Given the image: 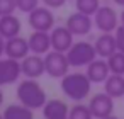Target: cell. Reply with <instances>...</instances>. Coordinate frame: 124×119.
Listing matches in <instances>:
<instances>
[{"label":"cell","instance_id":"1","mask_svg":"<svg viewBox=\"0 0 124 119\" xmlns=\"http://www.w3.org/2000/svg\"><path fill=\"white\" fill-rule=\"evenodd\" d=\"M60 88L61 92L73 102H82L85 100L88 95H90V90H92V82L90 78L87 77V73H80V71H75V73H66L61 82H60Z\"/></svg>","mask_w":124,"mask_h":119},{"label":"cell","instance_id":"2","mask_svg":"<svg viewBox=\"0 0 124 119\" xmlns=\"http://www.w3.org/2000/svg\"><path fill=\"white\" fill-rule=\"evenodd\" d=\"M16 95L21 104L27 105L32 111L41 109L48 100L44 88L39 85V82L36 78H24L22 82H19V85L16 88Z\"/></svg>","mask_w":124,"mask_h":119},{"label":"cell","instance_id":"3","mask_svg":"<svg viewBox=\"0 0 124 119\" xmlns=\"http://www.w3.org/2000/svg\"><path fill=\"white\" fill-rule=\"evenodd\" d=\"M66 58L70 61V66H75V68L87 66L90 61H93L97 58L93 43H88V41H77V43H73L71 48L66 51Z\"/></svg>","mask_w":124,"mask_h":119},{"label":"cell","instance_id":"4","mask_svg":"<svg viewBox=\"0 0 124 119\" xmlns=\"http://www.w3.org/2000/svg\"><path fill=\"white\" fill-rule=\"evenodd\" d=\"M44 68H46V75L61 80L70 70V61L66 58V53L49 49L44 55Z\"/></svg>","mask_w":124,"mask_h":119},{"label":"cell","instance_id":"5","mask_svg":"<svg viewBox=\"0 0 124 119\" xmlns=\"http://www.w3.org/2000/svg\"><path fill=\"white\" fill-rule=\"evenodd\" d=\"M27 22L32 27V31H46L49 32L56 26V17L53 14V9L49 7H36L32 12L27 14Z\"/></svg>","mask_w":124,"mask_h":119},{"label":"cell","instance_id":"6","mask_svg":"<svg viewBox=\"0 0 124 119\" xmlns=\"http://www.w3.org/2000/svg\"><path fill=\"white\" fill-rule=\"evenodd\" d=\"M93 26L100 32H114L119 26V16L110 5H100L97 12L92 16Z\"/></svg>","mask_w":124,"mask_h":119},{"label":"cell","instance_id":"7","mask_svg":"<svg viewBox=\"0 0 124 119\" xmlns=\"http://www.w3.org/2000/svg\"><path fill=\"white\" fill-rule=\"evenodd\" d=\"M88 107L95 119H104V117L114 114V99L105 92H99V94L92 95Z\"/></svg>","mask_w":124,"mask_h":119},{"label":"cell","instance_id":"8","mask_svg":"<svg viewBox=\"0 0 124 119\" xmlns=\"http://www.w3.org/2000/svg\"><path fill=\"white\" fill-rule=\"evenodd\" d=\"M21 61L14 58H0V87L16 83L21 78Z\"/></svg>","mask_w":124,"mask_h":119},{"label":"cell","instance_id":"9","mask_svg":"<svg viewBox=\"0 0 124 119\" xmlns=\"http://www.w3.org/2000/svg\"><path fill=\"white\" fill-rule=\"evenodd\" d=\"M65 26L71 31L73 36H87L93 27V19H92V16H87V14L77 10L68 16Z\"/></svg>","mask_w":124,"mask_h":119},{"label":"cell","instance_id":"10","mask_svg":"<svg viewBox=\"0 0 124 119\" xmlns=\"http://www.w3.org/2000/svg\"><path fill=\"white\" fill-rule=\"evenodd\" d=\"M49 38H51V49L61 51V53H66L71 48V44L75 43L73 41L75 36L71 34V31L66 26H54L49 31Z\"/></svg>","mask_w":124,"mask_h":119},{"label":"cell","instance_id":"11","mask_svg":"<svg viewBox=\"0 0 124 119\" xmlns=\"http://www.w3.org/2000/svg\"><path fill=\"white\" fill-rule=\"evenodd\" d=\"M21 71L26 78H39L46 73L44 68V56L29 53L24 60H21Z\"/></svg>","mask_w":124,"mask_h":119},{"label":"cell","instance_id":"12","mask_svg":"<svg viewBox=\"0 0 124 119\" xmlns=\"http://www.w3.org/2000/svg\"><path fill=\"white\" fill-rule=\"evenodd\" d=\"M31 53L29 43L22 36H14L10 39H5V56L14 58V60H24Z\"/></svg>","mask_w":124,"mask_h":119},{"label":"cell","instance_id":"13","mask_svg":"<svg viewBox=\"0 0 124 119\" xmlns=\"http://www.w3.org/2000/svg\"><path fill=\"white\" fill-rule=\"evenodd\" d=\"M87 77L90 78L92 83H104L107 80V77L110 75V70H109V65H107V60L105 58H95L93 61H90L87 66Z\"/></svg>","mask_w":124,"mask_h":119},{"label":"cell","instance_id":"14","mask_svg":"<svg viewBox=\"0 0 124 119\" xmlns=\"http://www.w3.org/2000/svg\"><path fill=\"white\" fill-rule=\"evenodd\" d=\"M27 43H29L31 53H34V55L44 56L51 49V38H49V32H46V31H34L27 38Z\"/></svg>","mask_w":124,"mask_h":119},{"label":"cell","instance_id":"15","mask_svg":"<svg viewBox=\"0 0 124 119\" xmlns=\"http://www.w3.org/2000/svg\"><path fill=\"white\" fill-rule=\"evenodd\" d=\"M93 48L99 58H109L112 53L117 51V44H116V36L114 32H102L95 41H93Z\"/></svg>","mask_w":124,"mask_h":119},{"label":"cell","instance_id":"16","mask_svg":"<svg viewBox=\"0 0 124 119\" xmlns=\"http://www.w3.org/2000/svg\"><path fill=\"white\" fill-rule=\"evenodd\" d=\"M41 111H43L44 119H63V117H68L70 107L66 105V102H63L60 99H51V100H46V104L41 107Z\"/></svg>","mask_w":124,"mask_h":119},{"label":"cell","instance_id":"17","mask_svg":"<svg viewBox=\"0 0 124 119\" xmlns=\"http://www.w3.org/2000/svg\"><path fill=\"white\" fill-rule=\"evenodd\" d=\"M21 29H22V24H21V19L17 16L9 14V16L0 17V36L4 39H10L14 36H19Z\"/></svg>","mask_w":124,"mask_h":119},{"label":"cell","instance_id":"18","mask_svg":"<svg viewBox=\"0 0 124 119\" xmlns=\"http://www.w3.org/2000/svg\"><path fill=\"white\" fill-rule=\"evenodd\" d=\"M104 92L109 94L112 99L124 97V75L110 73L107 77V80L104 82Z\"/></svg>","mask_w":124,"mask_h":119},{"label":"cell","instance_id":"19","mask_svg":"<svg viewBox=\"0 0 124 119\" xmlns=\"http://www.w3.org/2000/svg\"><path fill=\"white\" fill-rule=\"evenodd\" d=\"M4 119H34V112L32 109H29L24 104H10L4 109L2 112Z\"/></svg>","mask_w":124,"mask_h":119},{"label":"cell","instance_id":"20","mask_svg":"<svg viewBox=\"0 0 124 119\" xmlns=\"http://www.w3.org/2000/svg\"><path fill=\"white\" fill-rule=\"evenodd\" d=\"M107 60V65H109V70L110 73H116V75H124V53L122 51H116L112 53Z\"/></svg>","mask_w":124,"mask_h":119},{"label":"cell","instance_id":"21","mask_svg":"<svg viewBox=\"0 0 124 119\" xmlns=\"http://www.w3.org/2000/svg\"><path fill=\"white\" fill-rule=\"evenodd\" d=\"M68 119H95V117H93V114H92L88 104L85 105V104L77 102L73 107H70V111H68Z\"/></svg>","mask_w":124,"mask_h":119},{"label":"cell","instance_id":"22","mask_svg":"<svg viewBox=\"0 0 124 119\" xmlns=\"http://www.w3.org/2000/svg\"><path fill=\"white\" fill-rule=\"evenodd\" d=\"M75 7L78 12L93 16L97 12V9L100 7V0H75Z\"/></svg>","mask_w":124,"mask_h":119},{"label":"cell","instance_id":"23","mask_svg":"<svg viewBox=\"0 0 124 119\" xmlns=\"http://www.w3.org/2000/svg\"><path fill=\"white\" fill-rule=\"evenodd\" d=\"M16 2H17V10H21L24 14H29L39 5L41 0H16Z\"/></svg>","mask_w":124,"mask_h":119},{"label":"cell","instance_id":"24","mask_svg":"<svg viewBox=\"0 0 124 119\" xmlns=\"http://www.w3.org/2000/svg\"><path fill=\"white\" fill-rule=\"evenodd\" d=\"M17 10V2L16 0H0V17L14 14Z\"/></svg>","mask_w":124,"mask_h":119},{"label":"cell","instance_id":"25","mask_svg":"<svg viewBox=\"0 0 124 119\" xmlns=\"http://www.w3.org/2000/svg\"><path fill=\"white\" fill-rule=\"evenodd\" d=\"M114 36H116V44H117V49L124 53V26H117V29L114 31Z\"/></svg>","mask_w":124,"mask_h":119},{"label":"cell","instance_id":"26","mask_svg":"<svg viewBox=\"0 0 124 119\" xmlns=\"http://www.w3.org/2000/svg\"><path fill=\"white\" fill-rule=\"evenodd\" d=\"M41 2L49 9H61L66 4V0H41Z\"/></svg>","mask_w":124,"mask_h":119},{"label":"cell","instance_id":"27","mask_svg":"<svg viewBox=\"0 0 124 119\" xmlns=\"http://www.w3.org/2000/svg\"><path fill=\"white\" fill-rule=\"evenodd\" d=\"M2 55H5V39L0 36V58H2Z\"/></svg>","mask_w":124,"mask_h":119},{"label":"cell","instance_id":"28","mask_svg":"<svg viewBox=\"0 0 124 119\" xmlns=\"http://www.w3.org/2000/svg\"><path fill=\"white\" fill-rule=\"evenodd\" d=\"M119 24L124 26V9H122V12H121V16H119Z\"/></svg>","mask_w":124,"mask_h":119},{"label":"cell","instance_id":"29","mask_svg":"<svg viewBox=\"0 0 124 119\" xmlns=\"http://www.w3.org/2000/svg\"><path fill=\"white\" fill-rule=\"evenodd\" d=\"M112 2H114L116 5H121V7H124V0H112Z\"/></svg>","mask_w":124,"mask_h":119},{"label":"cell","instance_id":"30","mask_svg":"<svg viewBox=\"0 0 124 119\" xmlns=\"http://www.w3.org/2000/svg\"><path fill=\"white\" fill-rule=\"evenodd\" d=\"M4 104V92H2V88H0V105Z\"/></svg>","mask_w":124,"mask_h":119},{"label":"cell","instance_id":"31","mask_svg":"<svg viewBox=\"0 0 124 119\" xmlns=\"http://www.w3.org/2000/svg\"><path fill=\"white\" fill-rule=\"evenodd\" d=\"M104 119H121V117H117V116H114V114H110V116H107V117H104Z\"/></svg>","mask_w":124,"mask_h":119},{"label":"cell","instance_id":"32","mask_svg":"<svg viewBox=\"0 0 124 119\" xmlns=\"http://www.w3.org/2000/svg\"><path fill=\"white\" fill-rule=\"evenodd\" d=\"M0 119H4V116H2V114H0Z\"/></svg>","mask_w":124,"mask_h":119},{"label":"cell","instance_id":"33","mask_svg":"<svg viewBox=\"0 0 124 119\" xmlns=\"http://www.w3.org/2000/svg\"><path fill=\"white\" fill-rule=\"evenodd\" d=\"M63 119H68V117H63Z\"/></svg>","mask_w":124,"mask_h":119}]
</instances>
